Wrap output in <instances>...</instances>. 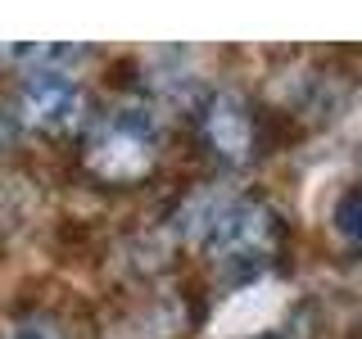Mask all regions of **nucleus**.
<instances>
[{
    "label": "nucleus",
    "instance_id": "nucleus-4",
    "mask_svg": "<svg viewBox=\"0 0 362 339\" xmlns=\"http://www.w3.org/2000/svg\"><path fill=\"white\" fill-rule=\"evenodd\" d=\"M199 141L222 167H249L263 150V122L254 100L240 90H218L199 109Z\"/></svg>",
    "mask_w": 362,
    "mask_h": 339
},
{
    "label": "nucleus",
    "instance_id": "nucleus-6",
    "mask_svg": "<svg viewBox=\"0 0 362 339\" xmlns=\"http://www.w3.org/2000/svg\"><path fill=\"white\" fill-rule=\"evenodd\" d=\"M9 339H68V335H64V326L54 321V316L32 312V316H23L14 331H9Z\"/></svg>",
    "mask_w": 362,
    "mask_h": 339
},
{
    "label": "nucleus",
    "instance_id": "nucleus-5",
    "mask_svg": "<svg viewBox=\"0 0 362 339\" xmlns=\"http://www.w3.org/2000/svg\"><path fill=\"white\" fill-rule=\"evenodd\" d=\"M335 231H339V240H344L354 254H362V186L354 190H344L335 203Z\"/></svg>",
    "mask_w": 362,
    "mask_h": 339
},
{
    "label": "nucleus",
    "instance_id": "nucleus-2",
    "mask_svg": "<svg viewBox=\"0 0 362 339\" xmlns=\"http://www.w3.org/2000/svg\"><path fill=\"white\" fill-rule=\"evenodd\" d=\"M158 163V127L145 109H109L86 127L82 167L105 186H136Z\"/></svg>",
    "mask_w": 362,
    "mask_h": 339
},
{
    "label": "nucleus",
    "instance_id": "nucleus-1",
    "mask_svg": "<svg viewBox=\"0 0 362 339\" xmlns=\"http://www.w3.org/2000/svg\"><path fill=\"white\" fill-rule=\"evenodd\" d=\"M199 244L226 276H263L286 254V226L267 199H218L199 213Z\"/></svg>",
    "mask_w": 362,
    "mask_h": 339
},
{
    "label": "nucleus",
    "instance_id": "nucleus-7",
    "mask_svg": "<svg viewBox=\"0 0 362 339\" xmlns=\"http://www.w3.org/2000/svg\"><path fill=\"white\" fill-rule=\"evenodd\" d=\"M9 141H14V118L0 109V150H9Z\"/></svg>",
    "mask_w": 362,
    "mask_h": 339
},
{
    "label": "nucleus",
    "instance_id": "nucleus-3",
    "mask_svg": "<svg viewBox=\"0 0 362 339\" xmlns=\"http://www.w3.org/2000/svg\"><path fill=\"white\" fill-rule=\"evenodd\" d=\"M86 86L64 68H32L18 82V118L41 136H68L86 122Z\"/></svg>",
    "mask_w": 362,
    "mask_h": 339
}]
</instances>
